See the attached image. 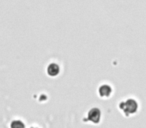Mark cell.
Returning a JSON list of instances; mask_svg holds the SVG:
<instances>
[{
  "label": "cell",
  "mask_w": 146,
  "mask_h": 128,
  "mask_svg": "<svg viewBox=\"0 0 146 128\" xmlns=\"http://www.w3.org/2000/svg\"><path fill=\"white\" fill-rule=\"evenodd\" d=\"M118 108L121 113L126 117L135 115L139 110V103L135 98H126L118 103Z\"/></svg>",
  "instance_id": "obj_1"
},
{
  "label": "cell",
  "mask_w": 146,
  "mask_h": 128,
  "mask_svg": "<svg viewBox=\"0 0 146 128\" xmlns=\"http://www.w3.org/2000/svg\"><path fill=\"white\" fill-rule=\"evenodd\" d=\"M101 119H102L101 110L98 107H92L91 109L88 110L87 114H86V118L84 119V121L97 125V124H99L100 122H101Z\"/></svg>",
  "instance_id": "obj_2"
},
{
  "label": "cell",
  "mask_w": 146,
  "mask_h": 128,
  "mask_svg": "<svg viewBox=\"0 0 146 128\" xmlns=\"http://www.w3.org/2000/svg\"><path fill=\"white\" fill-rule=\"evenodd\" d=\"M97 92L100 98L106 99V98H109L110 96L112 95V93H113V88H112V86L110 85V84L103 83L98 87Z\"/></svg>",
  "instance_id": "obj_3"
},
{
  "label": "cell",
  "mask_w": 146,
  "mask_h": 128,
  "mask_svg": "<svg viewBox=\"0 0 146 128\" xmlns=\"http://www.w3.org/2000/svg\"><path fill=\"white\" fill-rule=\"evenodd\" d=\"M60 66L56 62L49 63L48 66L46 67V72L50 77H57L60 74Z\"/></svg>",
  "instance_id": "obj_4"
},
{
  "label": "cell",
  "mask_w": 146,
  "mask_h": 128,
  "mask_svg": "<svg viewBox=\"0 0 146 128\" xmlns=\"http://www.w3.org/2000/svg\"><path fill=\"white\" fill-rule=\"evenodd\" d=\"M10 128H25V123L20 119H14L11 121Z\"/></svg>",
  "instance_id": "obj_5"
},
{
  "label": "cell",
  "mask_w": 146,
  "mask_h": 128,
  "mask_svg": "<svg viewBox=\"0 0 146 128\" xmlns=\"http://www.w3.org/2000/svg\"><path fill=\"white\" fill-rule=\"evenodd\" d=\"M30 128H37V127H30Z\"/></svg>",
  "instance_id": "obj_6"
}]
</instances>
